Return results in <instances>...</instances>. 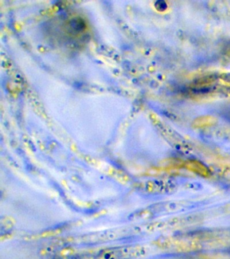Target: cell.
<instances>
[{
    "label": "cell",
    "mask_w": 230,
    "mask_h": 259,
    "mask_svg": "<svg viewBox=\"0 0 230 259\" xmlns=\"http://www.w3.org/2000/svg\"><path fill=\"white\" fill-rule=\"evenodd\" d=\"M216 80H217V77L214 76V75H211V76H207L203 77V78H201L198 79L195 82V86L197 87H199V88H201V87H205V86H209L211 85L212 83L215 82Z\"/></svg>",
    "instance_id": "cell-4"
},
{
    "label": "cell",
    "mask_w": 230,
    "mask_h": 259,
    "mask_svg": "<svg viewBox=\"0 0 230 259\" xmlns=\"http://www.w3.org/2000/svg\"><path fill=\"white\" fill-rule=\"evenodd\" d=\"M144 254L139 246H121L103 249L96 253H86L85 259H134Z\"/></svg>",
    "instance_id": "cell-1"
},
{
    "label": "cell",
    "mask_w": 230,
    "mask_h": 259,
    "mask_svg": "<svg viewBox=\"0 0 230 259\" xmlns=\"http://www.w3.org/2000/svg\"><path fill=\"white\" fill-rule=\"evenodd\" d=\"M217 122V119L213 115H202L198 117L193 121V126L195 128H204L212 126Z\"/></svg>",
    "instance_id": "cell-3"
},
{
    "label": "cell",
    "mask_w": 230,
    "mask_h": 259,
    "mask_svg": "<svg viewBox=\"0 0 230 259\" xmlns=\"http://www.w3.org/2000/svg\"><path fill=\"white\" fill-rule=\"evenodd\" d=\"M220 78L222 79V80L225 81L226 82L229 83L230 84V73H227V74H223L220 76Z\"/></svg>",
    "instance_id": "cell-5"
},
{
    "label": "cell",
    "mask_w": 230,
    "mask_h": 259,
    "mask_svg": "<svg viewBox=\"0 0 230 259\" xmlns=\"http://www.w3.org/2000/svg\"><path fill=\"white\" fill-rule=\"evenodd\" d=\"M185 167L189 171L203 177H207L210 175V171L207 166L196 160L186 162Z\"/></svg>",
    "instance_id": "cell-2"
}]
</instances>
